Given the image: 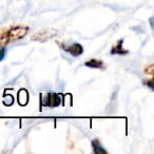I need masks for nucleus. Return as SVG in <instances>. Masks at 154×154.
Segmentation results:
<instances>
[{
  "label": "nucleus",
  "mask_w": 154,
  "mask_h": 154,
  "mask_svg": "<svg viewBox=\"0 0 154 154\" xmlns=\"http://www.w3.org/2000/svg\"><path fill=\"white\" fill-rule=\"evenodd\" d=\"M29 28L24 26H11V28L5 29L0 31V47L9 45L18 39H21L28 34Z\"/></svg>",
  "instance_id": "nucleus-1"
},
{
  "label": "nucleus",
  "mask_w": 154,
  "mask_h": 154,
  "mask_svg": "<svg viewBox=\"0 0 154 154\" xmlns=\"http://www.w3.org/2000/svg\"><path fill=\"white\" fill-rule=\"evenodd\" d=\"M56 31L53 30V29H45V30H42L40 32L36 33L32 36L33 40L36 41H40V42H43V41H47L49 39H51L52 37H54L56 35Z\"/></svg>",
  "instance_id": "nucleus-2"
},
{
  "label": "nucleus",
  "mask_w": 154,
  "mask_h": 154,
  "mask_svg": "<svg viewBox=\"0 0 154 154\" xmlns=\"http://www.w3.org/2000/svg\"><path fill=\"white\" fill-rule=\"evenodd\" d=\"M61 48L64 50L66 52L70 53L73 56H79L82 54L84 49L79 43H71V45H66V43H62Z\"/></svg>",
  "instance_id": "nucleus-3"
},
{
  "label": "nucleus",
  "mask_w": 154,
  "mask_h": 154,
  "mask_svg": "<svg viewBox=\"0 0 154 154\" xmlns=\"http://www.w3.org/2000/svg\"><path fill=\"white\" fill-rule=\"evenodd\" d=\"M48 97H49V100H48L47 103L48 106H51V107H53V103H55V106H58L60 103V98L59 96H58L57 94H49L48 95Z\"/></svg>",
  "instance_id": "nucleus-4"
},
{
  "label": "nucleus",
  "mask_w": 154,
  "mask_h": 154,
  "mask_svg": "<svg viewBox=\"0 0 154 154\" xmlns=\"http://www.w3.org/2000/svg\"><path fill=\"white\" fill-rule=\"evenodd\" d=\"M86 66H90V68H96V69H101L103 66V63L101 62V60H96V59H91L88 62H86Z\"/></svg>",
  "instance_id": "nucleus-5"
},
{
  "label": "nucleus",
  "mask_w": 154,
  "mask_h": 154,
  "mask_svg": "<svg viewBox=\"0 0 154 154\" xmlns=\"http://www.w3.org/2000/svg\"><path fill=\"white\" fill-rule=\"evenodd\" d=\"M5 48H1V49H0V61H1V60L3 59V58H5Z\"/></svg>",
  "instance_id": "nucleus-6"
}]
</instances>
